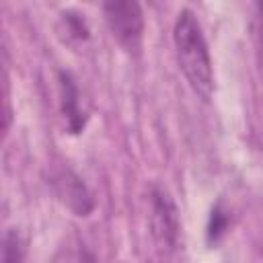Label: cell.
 Here are the masks:
<instances>
[{
  "mask_svg": "<svg viewBox=\"0 0 263 263\" xmlns=\"http://www.w3.org/2000/svg\"><path fill=\"white\" fill-rule=\"evenodd\" d=\"M259 14H257V29H255V37H257V60L261 66V74H263V4L257 6Z\"/></svg>",
  "mask_w": 263,
  "mask_h": 263,
  "instance_id": "cell-8",
  "label": "cell"
},
{
  "mask_svg": "<svg viewBox=\"0 0 263 263\" xmlns=\"http://www.w3.org/2000/svg\"><path fill=\"white\" fill-rule=\"evenodd\" d=\"M226 226H228V214L222 210V203H216L212 208L210 222H208V240L210 242H216L224 234Z\"/></svg>",
  "mask_w": 263,
  "mask_h": 263,
  "instance_id": "cell-6",
  "label": "cell"
},
{
  "mask_svg": "<svg viewBox=\"0 0 263 263\" xmlns=\"http://www.w3.org/2000/svg\"><path fill=\"white\" fill-rule=\"evenodd\" d=\"M62 195H66L64 199L76 212V216H86L92 210L90 193L86 191L84 183L76 175H66L62 179Z\"/></svg>",
  "mask_w": 263,
  "mask_h": 263,
  "instance_id": "cell-5",
  "label": "cell"
},
{
  "mask_svg": "<svg viewBox=\"0 0 263 263\" xmlns=\"http://www.w3.org/2000/svg\"><path fill=\"white\" fill-rule=\"evenodd\" d=\"M60 105L70 134H80L86 125V115L80 107V92L70 72H60Z\"/></svg>",
  "mask_w": 263,
  "mask_h": 263,
  "instance_id": "cell-4",
  "label": "cell"
},
{
  "mask_svg": "<svg viewBox=\"0 0 263 263\" xmlns=\"http://www.w3.org/2000/svg\"><path fill=\"white\" fill-rule=\"evenodd\" d=\"M103 14H105L111 35L125 49H136L140 45L142 33H144V16H142L140 4L129 2V0L105 2Z\"/></svg>",
  "mask_w": 263,
  "mask_h": 263,
  "instance_id": "cell-2",
  "label": "cell"
},
{
  "mask_svg": "<svg viewBox=\"0 0 263 263\" xmlns=\"http://www.w3.org/2000/svg\"><path fill=\"white\" fill-rule=\"evenodd\" d=\"M173 39H175L179 66L189 86L197 97L208 101L214 92V70H212V60H210L201 25L193 14V10L183 8L177 14Z\"/></svg>",
  "mask_w": 263,
  "mask_h": 263,
  "instance_id": "cell-1",
  "label": "cell"
},
{
  "mask_svg": "<svg viewBox=\"0 0 263 263\" xmlns=\"http://www.w3.org/2000/svg\"><path fill=\"white\" fill-rule=\"evenodd\" d=\"M62 16H64L62 21L66 25L68 37H74V39H86L88 37V29H86V23L82 16H78L74 12H64Z\"/></svg>",
  "mask_w": 263,
  "mask_h": 263,
  "instance_id": "cell-7",
  "label": "cell"
},
{
  "mask_svg": "<svg viewBox=\"0 0 263 263\" xmlns=\"http://www.w3.org/2000/svg\"><path fill=\"white\" fill-rule=\"evenodd\" d=\"M150 228L156 245L164 251H173L179 240V212L171 195L154 187L152 189V210H150Z\"/></svg>",
  "mask_w": 263,
  "mask_h": 263,
  "instance_id": "cell-3",
  "label": "cell"
}]
</instances>
